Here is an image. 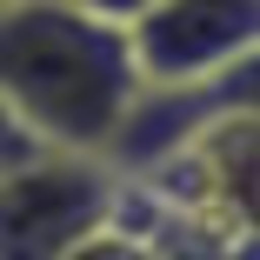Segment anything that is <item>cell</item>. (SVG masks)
I'll list each match as a JSON object with an SVG mask.
<instances>
[{
  "label": "cell",
  "instance_id": "obj_1",
  "mask_svg": "<svg viewBox=\"0 0 260 260\" xmlns=\"http://www.w3.org/2000/svg\"><path fill=\"white\" fill-rule=\"evenodd\" d=\"M0 100L47 153L107 160L140 100L127 27L80 0H14L0 14Z\"/></svg>",
  "mask_w": 260,
  "mask_h": 260
},
{
  "label": "cell",
  "instance_id": "obj_2",
  "mask_svg": "<svg viewBox=\"0 0 260 260\" xmlns=\"http://www.w3.org/2000/svg\"><path fill=\"white\" fill-rule=\"evenodd\" d=\"M120 220V180L93 153H40L0 180V260H67Z\"/></svg>",
  "mask_w": 260,
  "mask_h": 260
},
{
  "label": "cell",
  "instance_id": "obj_3",
  "mask_svg": "<svg viewBox=\"0 0 260 260\" xmlns=\"http://www.w3.org/2000/svg\"><path fill=\"white\" fill-rule=\"evenodd\" d=\"M127 47L140 93L200 87L234 60L260 54V0H160L127 20Z\"/></svg>",
  "mask_w": 260,
  "mask_h": 260
},
{
  "label": "cell",
  "instance_id": "obj_4",
  "mask_svg": "<svg viewBox=\"0 0 260 260\" xmlns=\"http://www.w3.org/2000/svg\"><path fill=\"white\" fill-rule=\"evenodd\" d=\"M187 174L180 214H214L220 234H260V114H227L214 127H200L174 160L153 174Z\"/></svg>",
  "mask_w": 260,
  "mask_h": 260
},
{
  "label": "cell",
  "instance_id": "obj_5",
  "mask_svg": "<svg viewBox=\"0 0 260 260\" xmlns=\"http://www.w3.org/2000/svg\"><path fill=\"white\" fill-rule=\"evenodd\" d=\"M67 260H160V247H153L140 227H127V220H114V227H100L80 253H67Z\"/></svg>",
  "mask_w": 260,
  "mask_h": 260
},
{
  "label": "cell",
  "instance_id": "obj_6",
  "mask_svg": "<svg viewBox=\"0 0 260 260\" xmlns=\"http://www.w3.org/2000/svg\"><path fill=\"white\" fill-rule=\"evenodd\" d=\"M40 153H47V147L20 127V114L7 107V100H0V180H7V174H20V167H34Z\"/></svg>",
  "mask_w": 260,
  "mask_h": 260
},
{
  "label": "cell",
  "instance_id": "obj_7",
  "mask_svg": "<svg viewBox=\"0 0 260 260\" xmlns=\"http://www.w3.org/2000/svg\"><path fill=\"white\" fill-rule=\"evenodd\" d=\"M80 7H93V14H107V20L127 27V20H140L147 7H160V0H80Z\"/></svg>",
  "mask_w": 260,
  "mask_h": 260
},
{
  "label": "cell",
  "instance_id": "obj_8",
  "mask_svg": "<svg viewBox=\"0 0 260 260\" xmlns=\"http://www.w3.org/2000/svg\"><path fill=\"white\" fill-rule=\"evenodd\" d=\"M7 7H14V0H0V14H7Z\"/></svg>",
  "mask_w": 260,
  "mask_h": 260
}]
</instances>
